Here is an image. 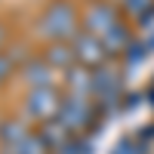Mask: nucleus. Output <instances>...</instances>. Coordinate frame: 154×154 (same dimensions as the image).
Returning a JSON list of instances; mask_svg holds the SVG:
<instances>
[{
  "instance_id": "f257e3e1",
  "label": "nucleus",
  "mask_w": 154,
  "mask_h": 154,
  "mask_svg": "<svg viewBox=\"0 0 154 154\" xmlns=\"http://www.w3.org/2000/svg\"><path fill=\"white\" fill-rule=\"evenodd\" d=\"M40 28L53 43H68L77 34V12L68 0H56L53 6L46 9V16L40 19Z\"/></svg>"
},
{
  "instance_id": "f03ea898",
  "label": "nucleus",
  "mask_w": 154,
  "mask_h": 154,
  "mask_svg": "<svg viewBox=\"0 0 154 154\" xmlns=\"http://www.w3.org/2000/svg\"><path fill=\"white\" fill-rule=\"evenodd\" d=\"M62 102H65V96H62L56 86H37V89L28 93L25 108H28V114L43 126V123H49V120H59Z\"/></svg>"
},
{
  "instance_id": "7ed1b4c3",
  "label": "nucleus",
  "mask_w": 154,
  "mask_h": 154,
  "mask_svg": "<svg viewBox=\"0 0 154 154\" xmlns=\"http://www.w3.org/2000/svg\"><path fill=\"white\" fill-rule=\"evenodd\" d=\"M68 43H71V49H74L77 65H83V68H89V71L108 65V62H105V59H108V49H105V43H102L96 34H89V31H77Z\"/></svg>"
},
{
  "instance_id": "20e7f679",
  "label": "nucleus",
  "mask_w": 154,
  "mask_h": 154,
  "mask_svg": "<svg viewBox=\"0 0 154 154\" xmlns=\"http://www.w3.org/2000/svg\"><path fill=\"white\" fill-rule=\"evenodd\" d=\"M93 102L89 99H80V96H68L65 93V102H62V111H59V123L65 126L68 133H83L89 123H93Z\"/></svg>"
},
{
  "instance_id": "39448f33",
  "label": "nucleus",
  "mask_w": 154,
  "mask_h": 154,
  "mask_svg": "<svg viewBox=\"0 0 154 154\" xmlns=\"http://www.w3.org/2000/svg\"><path fill=\"white\" fill-rule=\"evenodd\" d=\"M117 25H120V19H117V12H114V6H108V3H93V6H86L83 28H86L89 34H96L99 40H102V37H108Z\"/></svg>"
},
{
  "instance_id": "423d86ee",
  "label": "nucleus",
  "mask_w": 154,
  "mask_h": 154,
  "mask_svg": "<svg viewBox=\"0 0 154 154\" xmlns=\"http://www.w3.org/2000/svg\"><path fill=\"white\" fill-rule=\"evenodd\" d=\"M120 93V74L114 71V65H102L93 71V96L114 102Z\"/></svg>"
},
{
  "instance_id": "0eeeda50",
  "label": "nucleus",
  "mask_w": 154,
  "mask_h": 154,
  "mask_svg": "<svg viewBox=\"0 0 154 154\" xmlns=\"http://www.w3.org/2000/svg\"><path fill=\"white\" fill-rule=\"evenodd\" d=\"M65 86H68V96L89 99V96H93V71L83 68V65L68 68V71H65Z\"/></svg>"
},
{
  "instance_id": "6e6552de",
  "label": "nucleus",
  "mask_w": 154,
  "mask_h": 154,
  "mask_svg": "<svg viewBox=\"0 0 154 154\" xmlns=\"http://www.w3.org/2000/svg\"><path fill=\"white\" fill-rule=\"evenodd\" d=\"M25 80L31 83V89L37 86H56V68L46 59H31L25 62Z\"/></svg>"
},
{
  "instance_id": "1a4fd4ad",
  "label": "nucleus",
  "mask_w": 154,
  "mask_h": 154,
  "mask_svg": "<svg viewBox=\"0 0 154 154\" xmlns=\"http://www.w3.org/2000/svg\"><path fill=\"white\" fill-rule=\"evenodd\" d=\"M28 136H31L28 123H25V120H19V117H12V120H6L3 126H0V142H3L6 154H16V148H19Z\"/></svg>"
},
{
  "instance_id": "9d476101",
  "label": "nucleus",
  "mask_w": 154,
  "mask_h": 154,
  "mask_svg": "<svg viewBox=\"0 0 154 154\" xmlns=\"http://www.w3.org/2000/svg\"><path fill=\"white\" fill-rule=\"evenodd\" d=\"M43 59H46L56 71H68V68H74V65H77L71 43H53V46L46 49V56H43Z\"/></svg>"
},
{
  "instance_id": "9b49d317",
  "label": "nucleus",
  "mask_w": 154,
  "mask_h": 154,
  "mask_svg": "<svg viewBox=\"0 0 154 154\" xmlns=\"http://www.w3.org/2000/svg\"><path fill=\"white\" fill-rule=\"evenodd\" d=\"M68 136H71V133H68L59 120H49V123H43V126H40V139L46 142V148H49V151H53V148H68V142H71Z\"/></svg>"
},
{
  "instance_id": "f8f14e48",
  "label": "nucleus",
  "mask_w": 154,
  "mask_h": 154,
  "mask_svg": "<svg viewBox=\"0 0 154 154\" xmlns=\"http://www.w3.org/2000/svg\"><path fill=\"white\" fill-rule=\"evenodd\" d=\"M16 154H49V148H46V142L40 139V133H31V136L16 148Z\"/></svg>"
},
{
  "instance_id": "ddd939ff",
  "label": "nucleus",
  "mask_w": 154,
  "mask_h": 154,
  "mask_svg": "<svg viewBox=\"0 0 154 154\" xmlns=\"http://www.w3.org/2000/svg\"><path fill=\"white\" fill-rule=\"evenodd\" d=\"M151 3H154V0H123V9L130 12V16H139V19H145Z\"/></svg>"
},
{
  "instance_id": "4468645a",
  "label": "nucleus",
  "mask_w": 154,
  "mask_h": 154,
  "mask_svg": "<svg viewBox=\"0 0 154 154\" xmlns=\"http://www.w3.org/2000/svg\"><path fill=\"white\" fill-rule=\"evenodd\" d=\"M9 74V59H0V80Z\"/></svg>"
},
{
  "instance_id": "2eb2a0df",
  "label": "nucleus",
  "mask_w": 154,
  "mask_h": 154,
  "mask_svg": "<svg viewBox=\"0 0 154 154\" xmlns=\"http://www.w3.org/2000/svg\"><path fill=\"white\" fill-rule=\"evenodd\" d=\"M0 43H3V28H0Z\"/></svg>"
}]
</instances>
